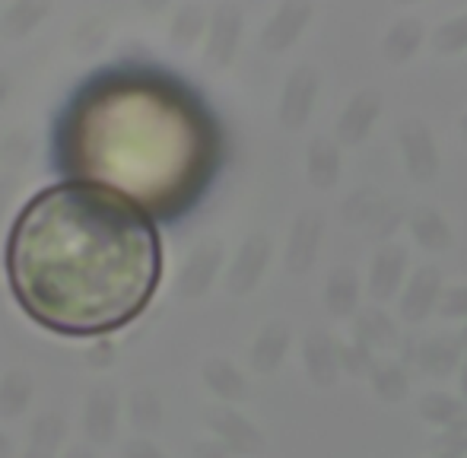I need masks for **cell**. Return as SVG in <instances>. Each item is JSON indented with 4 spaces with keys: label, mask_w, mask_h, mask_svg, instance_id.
Segmentation results:
<instances>
[{
    "label": "cell",
    "mask_w": 467,
    "mask_h": 458,
    "mask_svg": "<svg viewBox=\"0 0 467 458\" xmlns=\"http://www.w3.org/2000/svg\"><path fill=\"white\" fill-rule=\"evenodd\" d=\"M404 147L410 150V166L413 172L426 175L432 169V147H430V137H426L423 124L410 121L404 128Z\"/></svg>",
    "instance_id": "8992f818"
},
{
    "label": "cell",
    "mask_w": 467,
    "mask_h": 458,
    "mask_svg": "<svg viewBox=\"0 0 467 458\" xmlns=\"http://www.w3.org/2000/svg\"><path fill=\"white\" fill-rule=\"evenodd\" d=\"M420 42H423V23L407 16V19H398V23L385 32L381 48H385L388 61H407V57L420 48Z\"/></svg>",
    "instance_id": "3957f363"
},
{
    "label": "cell",
    "mask_w": 467,
    "mask_h": 458,
    "mask_svg": "<svg viewBox=\"0 0 467 458\" xmlns=\"http://www.w3.org/2000/svg\"><path fill=\"white\" fill-rule=\"evenodd\" d=\"M67 182L111 192L150 220L182 217L210 185L220 137L185 83L150 68L89 77L51 137Z\"/></svg>",
    "instance_id": "7a4b0ae2"
},
{
    "label": "cell",
    "mask_w": 467,
    "mask_h": 458,
    "mask_svg": "<svg viewBox=\"0 0 467 458\" xmlns=\"http://www.w3.org/2000/svg\"><path fill=\"white\" fill-rule=\"evenodd\" d=\"M398 4H413V0H398Z\"/></svg>",
    "instance_id": "52a82bcc"
},
{
    "label": "cell",
    "mask_w": 467,
    "mask_h": 458,
    "mask_svg": "<svg viewBox=\"0 0 467 458\" xmlns=\"http://www.w3.org/2000/svg\"><path fill=\"white\" fill-rule=\"evenodd\" d=\"M375 115H379V93H375V89L357 93V99L347 106L344 118H340V137H344V141H359Z\"/></svg>",
    "instance_id": "277c9868"
},
{
    "label": "cell",
    "mask_w": 467,
    "mask_h": 458,
    "mask_svg": "<svg viewBox=\"0 0 467 458\" xmlns=\"http://www.w3.org/2000/svg\"><path fill=\"white\" fill-rule=\"evenodd\" d=\"M162 274L156 224L124 198L80 182L45 188L6 239V280L29 318L67 338L130 325Z\"/></svg>",
    "instance_id": "6da1fadb"
},
{
    "label": "cell",
    "mask_w": 467,
    "mask_h": 458,
    "mask_svg": "<svg viewBox=\"0 0 467 458\" xmlns=\"http://www.w3.org/2000/svg\"><path fill=\"white\" fill-rule=\"evenodd\" d=\"M432 48L439 55H458V51L467 48V13H458V16L445 19L442 26H436L432 32Z\"/></svg>",
    "instance_id": "5b68a950"
}]
</instances>
